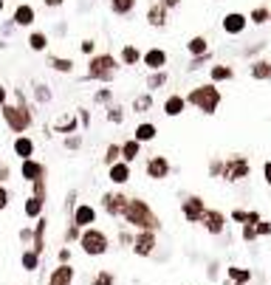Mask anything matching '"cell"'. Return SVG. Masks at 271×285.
Returning a JSON list of instances; mask_svg holds the SVG:
<instances>
[{"instance_id":"ba28073f","label":"cell","mask_w":271,"mask_h":285,"mask_svg":"<svg viewBox=\"0 0 271 285\" xmlns=\"http://www.w3.org/2000/svg\"><path fill=\"white\" fill-rule=\"evenodd\" d=\"M17 173L26 184H37V181H45V178H48V167H45L40 158H26V161H20Z\"/></svg>"},{"instance_id":"52a82bcc","label":"cell","mask_w":271,"mask_h":285,"mask_svg":"<svg viewBox=\"0 0 271 285\" xmlns=\"http://www.w3.org/2000/svg\"><path fill=\"white\" fill-rule=\"evenodd\" d=\"M127 195H124V190H110L102 195V212H105L107 217H122L124 209H127Z\"/></svg>"},{"instance_id":"d4e9b609","label":"cell","mask_w":271,"mask_h":285,"mask_svg":"<svg viewBox=\"0 0 271 285\" xmlns=\"http://www.w3.org/2000/svg\"><path fill=\"white\" fill-rule=\"evenodd\" d=\"M119 147H122V161L124 164H130V167H133V161L141 156V144L136 141V138H127V141L119 144Z\"/></svg>"},{"instance_id":"7a4b0ae2","label":"cell","mask_w":271,"mask_h":285,"mask_svg":"<svg viewBox=\"0 0 271 285\" xmlns=\"http://www.w3.org/2000/svg\"><path fill=\"white\" fill-rule=\"evenodd\" d=\"M124 226H130L133 232H161V217L153 212L147 200L141 198H130L127 200V209L122 215Z\"/></svg>"},{"instance_id":"003e7915","label":"cell","mask_w":271,"mask_h":285,"mask_svg":"<svg viewBox=\"0 0 271 285\" xmlns=\"http://www.w3.org/2000/svg\"><path fill=\"white\" fill-rule=\"evenodd\" d=\"M269 20H271V9H269Z\"/></svg>"},{"instance_id":"6f0895ef","label":"cell","mask_w":271,"mask_h":285,"mask_svg":"<svg viewBox=\"0 0 271 285\" xmlns=\"http://www.w3.org/2000/svg\"><path fill=\"white\" fill-rule=\"evenodd\" d=\"M77 119L82 121V127H88V124H90V113H88V110H79V113H77Z\"/></svg>"},{"instance_id":"603a6c76","label":"cell","mask_w":271,"mask_h":285,"mask_svg":"<svg viewBox=\"0 0 271 285\" xmlns=\"http://www.w3.org/2000/svg\"><path fill=\"white\" fill-rule=\"evenodd\" d=\"M167 20H170V11H167L161 3H156V6H150L147 9V23L150 26L161 28V26H167Z\"/></svg>"},{"instance_id":"03108f58","label":"cell","mask_w":271,"mask_h":285,"mask_svg":"<svg viewBox=\"0 0 271 285\" xmlns=\"http://www.w3.org/2000/svg\"><path fill=\"white\" fill-rule=\"evenodd\" d=\"M232 285H246V283H232Z\"/></svg>"},{"instance_id":"9c48e42d","label":"cell","mask_w":271,"mask_h":285,"mask_svg":"<svg viewBox=\"0 0 271 285\" xmlns=\"http://www.w3.org/2000/svg\"><path fill=\"white\" fill-rule=\"evenodd\" d=\"M158 246V232H136L133 234V254L136 257H153Z\"/></svg>"},{"instance_id":"f35d334b","label":"cell","mask_w":271,"mask_h":285,"mask_svg":"<svg viewBox=\"0 0 271 285\" xmlns=\"http://www.w3.org/2000/svg\"><path fill=\"white\" fill-rule=\"evenodd\" d=\"M107 121H110V124H122L124 121V107L122 104H107Z\"/></svg>"},{"instance_id":"e0dca14e","label":"cell","mask_w":271,"mask_h":285,"mask_svg":"<svg viewBox=\"0 0 271 285\" xmlns=\"http://www.w3.org/2000/svg\"><path fill=\"white\" fill-rule=\"evenodd\" d=\"M11 153H14V158H20V161H26V158H34L37 153V144L34 138L28 136H14V141H11Z\"/></svg>"},{"instance_id":"680465c9","label":"cell","mask_w":271,"mask_h":285,"mask_svg":"<svg viewBox=\"0 0 271 285\" xmlns=\"http://www.w3.org/2000/svg\"><path fill=\"white\" fill-rule=\"evenodd\" d=\"M263 178H266V184L271 187V161H266V164H263Z\"/></svg>"},{"instance_id":"74e56055","label":"cell","mask_w":271,"mask_h":285,"mask_svg":"<svg viewBox=\"0 0 271 285\" xmlns=\"http://www.w3.org/2000/svg\"><path fill=\"white\" fill-rule=\"evenodd\" d=\"M90 285H116L113 271H107V268H99L96 274H93V280H90Z\"/></svg>"},{"instance_id":"44dd1931","label":"cell","mask_w":271,"mask_h":285,"mask_svg":"<svg viewBox=\"0 0 271 285\" xmlns=\"http://www.w3.org/2000/svg\"><path fill=\"white\" fill-rule=\"evenodd\" d=\"M156 136H158V127L153 124V121H139V124H136V130H133V138L139 141L141 147H144V144H150V141H156Z\"/></svg>"},{"instance_id":"d6a6232c","label":"cell","mask_w":271,"mask_h":285,"mask_svg":"<svg viewBox=\"0 0 271 285\" xmlns=\"http://www.w3.org/2000/svg\"><path fill=\"white\" fill-rule=\"evenodd\" d=\"M226 277L232 280V283H252V271L249 268H240V266H229L226 268Z\"/></svg>"},{"instance_id":"8d00e7d4","label":"cell","mask_w":271,"mask_h":285,"mask_svg":"<svg viewBox=\"0 0 271 285\" xmlns=\"http://www.w3.org/2000/svg\"><path fill=\"white\" fill-rule=\"evenodd\" d=\"M186 51L192 54V57H201V54L209 51V43H206V37H192L189 43H186Z\"/></svg>"},{"instance_id":"7c38bea8","label":"cell","mask_w":271,"mask_h":285,"mask_svg":"<svg viewBox=\"0 0 271 285\" xmlns=\"http://www.w3.org/2000/svg\"><path fill=\"white\" fill-rule=\"evenodd\" d=\"M170 173H173V164L167 156H150L144 164V175L150 181H164V178H170Z\"/></svg>"},{"instance_id":"30bf717a","label":"cell","mask_w":271,"mask_h":285,"mask_svg":"<svg viewBox=\"0 0 271 285\" xmlns=\"http://www.w3.org/2000/svg\"><path fill=\"white\" fill-rule=\"evenodd\" d=\"M226 223H229V217L223 215L220 209H209V206H206V212H203V217H201V226L206 229V234L220 237V234L226 232Z\"/></svg>"},{"instance_id":"91938a15","label":"cell","mask_w":271,"mask_h":285,"mask_svg":"<svg viewBox=\"0 0 271 285\" xmlns=\"http://www.w3.org/2000/svg\"><path fill=\"white\" fill-rule=\"evenodd\" d=\"M62 3H65V0H43V6H45V9H60Z\"/></svg>"},{"instance_id":"3957f363","label":"cell","mask_w":271,"mask_h":285,"mask_svg":"<svg viewBox=\"0 0 271 285\" xmlns=\"http://www.w3.org/2000/svg\"><path fill=\"white\" fill-rule=\"evenodd\" d=\"M122 68V62H119V57L110 51H102V54H93L90 60H88V74L85 79L88 82H105V85H110L116 79V71Z\"/></svg>"},{"instance_id":"ffe728a7","label":"cell","mask_w":271,"mask_h":285,"mask_svg":"<svg viewBox=\"0 0 271 285\" xmlns=\"http://www.w3.org/2000/svg\"><path fill=\"white\" fill-rule=\"evenodd\" d=\"M161 107H164V116H170V119H178V116L186 110V99H184L181 94H170V96L164 99V104H161Z\"/></svg>"},{"instance_id":"f5cc1de1","label":"cell","mask_w":271,"mask_h":285,"mask_svg":"<svg viewBox=\"0 0 271 285\" xmlns=\"http://www.w3.org/2000/svg\"><path fill=\"white\" fill-rule=\"evenodd\" d=\"M62 206H65V212H74V206H77V190H71L68 195H65V203H62Z\"/></svg>"},{"instance_id":"5b68a950","label":"cell","mask_w":271,"mask_h":285,"mask_svg":"<svg viewBox=\"0 0 271 285\" xmlns=\"http://www.w3.org/2000/svg\"><path fill=\"white\" fill-rule=\"evenodd\" d=\"M186 99V104H192V107H198L201 113H206V116H212V113L220 107V91H218V85H198V88H192L189 94L184 96Z\"/></svg>"},{"instance_id":"ee69618b","label":"cell","mask_w":271,"mask_h":285,"mask_svg":"<svg viewBox=\"0 0 271 285\" xmlns=\"http://www.w3.org/2000/svg\"><path fill=\"white\" fill-rule=\"evenodd\" d=\"M240 237H243L246 243H254V240H257V229H254L252 223H243V226H240Z\"/></svg>"},{"instance_id":"7402d4cb","label":"cell","mask_w":271,"mask_h":285,"mask_svg":"<svg viewBox=\"0 0 271 285\" xmlns=\"http://www.w3.org/2000/svg\"><path fill=\"white\" fill-rule=\"evenodd\" d=\"M45 200L48 198H37V195H28L26 203H23V215L28 217V220H40L45 212Z\"/></svg>"},{"instance_id":"60d3db41","label":"cell","mask_w":271,"mask_h":285,"mask_svg":"<svg viewBox=\"0 0 271 285\" xmlns=\"http://www.w3.org/2000/svg\"><path fill=\"white\" fill-rule=\"evenodd\" d=\"M65 150H68V153H77V150H82V136H79V133H71V136H65Z\"/></svg>"},{"instance_id":"2e32d148","label":"cell","mask_w":271,"mask_h":285,"mask_svg":"<svg viewBox=\"0 0 271 285\" xmlns=\"http://www.w3.org/2000/svg\"><path fill=\"white\" fill-rule=\"evenodd\" d=\"M74 277H77V271H74L71 263H57V268L48 274L45 285H74Z\"/></svg>"},{"instance_id":"f546056e","label":"cell","mask_w":271,"mask_h":285,"mask_svg":"<svg viewBox=\"0 0 271 285\" xmlns=\"http://www.w3.org/2000/svg\"><path fill=\"white\" fill-rule=\"evenodd\" d=\"M130 110H133V113H147V110H153V94H150V91L139 94L136 99H133Z\"/></svg>"},{"instance_id":"4fadbf2b","label":"cell","mask_w":271,"mask_h":285,"mask_svg":"<svg viewBox=\"0 0 271 285\" xmlns=\"http://www.w3.org/2000/svg\"><path fill=\"white\" fill-rule=\"evenodd\" d=\"M68 220L77 226V229H88V226H96L99 212H96V206H90V203H77L74 212L68 215Z\"/></svg>"},{"instance_id":"e7e4bbea","label":"cell","mask_w":271,"mask_h":285,"mask_svg":"<svg viewBox=\"0 0 271 285\" xmlns=\"http://www.w3.org/2000/svg\"><path fill=\"white\" fill-rule=\"evenodd\" d=\"M3 11H6V0H0V14H3Z\"/></svg>"},{"instance_id":"8fae6325","label":"cell","mask_w":271,"mask_h":285,"mask_svg":"<svg viewBox=\"0 0 271 285\" xmlns=\"http://www.w3.org/2000/svg\"><path fill=\"white\" fill-rule=\"evenodd\" d=\"M203 212H206V203H203L201 195H186L181 200V217H184L186 223H201Z\"/></svg>"},{"instance_id":"8992f818","label":"cell","mask_w":271,"mask_h":285,"mask_svg":"<svg viewBox=\"0 0 271 285\" xmlns=\"http://www.w3.org/2000/svg\"><path fill=\"white\" fill-rule=\"evenodd\" d=\"M249 175H252V164H249L246 156H229L226 161H223L220 178L226 184H237V181H243V178H249Z\"/></svg>"},{"instance_id":"4316f807","label":"cell","mask_w":271,"mask_h":285,"mask_svg":"<svg viewBox=\"0 0 271 285\" xmlns=\"http://www.w3.org/2000/svg\"><path fill=\"white\" fill-rule=\"evenodd\" d=\"M20 266H23V271L34 274L37 268H40V254H37L34 249H26L23 254H20Z\"/></svg>"},{"instance_id":"836d02e7","label":"cell","mask_w":271,"mask_h":285,"mask_svg":"<svg viewBox=\"0 0 271 285\" xmlns=\"http://www.w3.org/2000/svg\"><path fill=\"white\" fill-rule=\"evenodd\" d=\"M249 74H252L254 79H271V62H269V60H257V62H252Z\"/></svg>"},{"instance_id":"484cf974","label":"cell","mask_w":271,"mask_h":285,"mask_svg":"<svg viewBox=\"0 0 271 285\" xmlns=\"http://www.w3.org/2000/svg\"><path fill=\"white\" fill-rule=\"evenodd\" d=\"M48 68L51 71H57V74H74V60H71V57H48Z\"/></svg>"},{"instance_id":"7bdbcfd3","label":"cell","mask_w":271,"mask_h":285,"mask_svg":"<svg viewBox=\"0 0 271 285\" xmlns=\"http://www.w3.org/2000/svg\"><path fill=\"white\" fill-rule=\"evenodd\" d=\"M9 206H11V192L6 184H0V212H6Z\"/></svg>"},{"instance_id":"f6af8a7d","label":"cell","mask_w":271,"mask_h":285,"mask_svg":"<svg viewBox=\"0 0 271 285\" xmlns=\"http://www.w3.org/2000/svg\"><path fill=\"white\" fill-rule=\"evenodd\" d=\"M133 234H136V232L119 229V237H116V240H119V246H122V249H130V246H133Z\"/></svg>"},{"instance_id":"11a10c76","label":"cell","mask_w":271,"mask_h":285,"mask_svg":"<svg viewBox=\"0 0 271 285\" xmlns=\"http://www.w3.org/2000/svg\"><path fill=\"white\" fill-rule=\"evenodd\" d=\"M9 178H11V167L6 161H0V184H6Z\"/></svg>"},{"instance_id":"e575fe53","label":"cell","mask_w":271,"mask_h":285,"mask_svg":"<svg viewBox=\"0 0 271 285\" xmlns=\"http://www.w3.org/2000/svg\"><path fill=\"white\" fill-rule=\"evenodd\" d=\"M116 161H122V147H119L116 141H110V144L105 147V156H102V164H105V167H113Z\"/></svg>"},{"instance_id":"1f68e13d","label":"cell","mask_w":271,"mask_h":285,"mask_svg":"<svg viewBox=\"0 0 271 285\" xmlns=\"http://www.w3.org/2000/svg\"><path fill=\"white\" fill-rule=\"evenodd\" d=\"M133 9H136V0H110V11L116 17H127L133 14Z\"/></svg>"},{"instance_id":"9f6ffc18","label":"cell","mask_w":271,"mask_h":285,"mask_svg":"<svg viewBox=\"0 0 271 285\" xmlns=\"http://www.w3.org/2000/svg\"><path fill=\"white\" fill-rule=\"evenodd\" d=\"M57 260H60V263H71V249H68V246H65V249H60Z\"/></svg>"},{"instance_id":"ab89813d","label":"cell","mask_w":271,"mask_h":285,"mask_svg":"<svg viewBox=\"0 0 271 285\" xmlns=\"http://www.w3.org/2000/svg\"><path fill=\"white\" fill-rule=\"evenodd\" d=\"M93 102L96 104H113V91H110V88H99L96 94H93Z\"/></svg>"},{"instance_id":"d6986e66","label":"cell","mask_w":271,"mask_h":285,"mask_svg":"<svg viewBox=\"0 0 271 285\" xmlns=\"http://www.w3.org/2000/svg\"><path fill=\"white\" fill-rule=\"evenodd\" d=\"M246 26H249V17L240 14V11H229L226 17H223V31L226 34H243Z\"/></svg>"},{"instance_id":"db71d44e","label":"cell","mask_w":271,"mask_h":285,"mask_svg":"<svg viewBox=\"0 0 271 285\" xmlns=\"http://www.w3.org/2000/svg\"><path fill=\"white\" fill-rule=\"evenodd\" d=\"M254 229H257V237H269L271 234V220H260Z\"/></svg>"},{"instance_id":"83f0119b","label":"cell","mask_w":271,"mask_h":285,"mask_svg":"<svg viewBox=\"0 0 271 285\" xmlns=\"http://www.w3.org/2000/svg\"><path fill=\"white\" fill-rule=\"evenodd\" d=\"M119 62L122 65H139L141 62V51L136 45H122V51H119Z\"/></svg>"},{"instance_id":"5bb4252c","label":"cell","mask_w":271,"mask_h":285,"mask_svg":"<svg viewBox=\"0 0 271 285\" xmlns=\"http://www.w3.org/2000/svg\"><path fill=\"white\" fill-rule=\"evenodd\" d=\"M34 20H37V11L31 3H17L14 11H11V26L17 28H34Z\"/></svg>"},{"instance_id":"94428289","label":"cell","mask_w":271,"mask_h":285,"mask_svg":"<svg viewBox=\"0 0 271 285\" xmlns=\"http://www.w3.org/2000/svg\"><path fill=\"white\" fill-rule=\"evenodd\" d=\"M6 102H9V88H3V85H0V107H3Z\"/></svg>"},{"instance_id":"f907efd6","label":"cell","mask_w":271,"mask_h":285,"mask_svg":"<svg viewBox=\"0 0 271 285\" xmlns=\"http://www.w3.org/2000/svg\"><path fill=\"white\" fill-rule=\"evenodd\" d=\"M28 187H31V195H37V198H48V190H45V181L28 184Z\"/></svg>"},{"instance_id":"4dcf8cb0","label":"cell","mask_w":271,"mask_h":285,"mask_svg":"<svg viewBox=\"0 0 271 285\" xmlns=\"http://www.w3.org/2000/svg\"><path fill=\"white\" fill-rule=\"evenodd\" d=\"M209 77H212V85H218V82H229V79L235 77V71L229 68V65H212Z\"/></svg>"},{"instance_id":"277c9868","label":"cell","mask_w":271,"mask_h":285,"mask_svg":"<svg viewBox=\"0 0 271 285\" xmlns=\"http://www.w3.org/2000/svg\"><path fill=\"white\" fill-rule=\"evenodd\" d=\"M79 251L85 254V257H105L107 251H110V237L107 232H102L99 226H88L79 232Z\"/></svg>"},{"instance_id":"be15d7a7","label":"cell","mask_w":271,"mask_h":285,"mask_svg":"<svg viewBox=\"0 0 271 285\" xmlns=\"http://www.w3.org/2000/svg\"><path fill=\"white\" fill-rule=\"evenodd\" d=\"M158 3H161V6H164V9L170 11V9H175V6H178L181 0H158Z\"/></svg>"},{"instance_id":"d590c367","label":"cell","mask_w":271,"mask_h":285,"mask_svg":"<svg viewBox=\"0 0 271 285\" xmlns=\"http://www.w3.org/2000/svg\"><path fill=\"white\" fill-rule=\"evenodd\" d=\"M170 82V74L167 71H153L147 77V91H158V88H164Z\"/></svg>"},{"instance_id":"bcb514c9","label":"cell","mask_w":271,"mask_h":285,"mask_svg":"<svg viewBox=\"0 0 271 285\" xmlns=\"http://www.w3.org/2000/svg\"><path fill=\"white\" fill-rule=\"evenodd\" d=\"M249 20L257 23V26H260V23H269V9H254L252 14H249Z\"/></svg>"},{"instance_id":"c3c4849f","label":"cell","mask_w":271,"mask_h":285,"mask_svg":"<svg viewBox=\"0 0 271 285\" xmlns=\"http://www.w3.org/2000/svg\"><path fill=\"white\" fill-rule=\"evenodd\" d=\"M31 240H34V226L20 229V243H23V246H31Z\"/></svg>"},{"instance_id":"816d5d0a","label":"cell","mask_w":271,"mask_h":285,"mask_svg":"<svg viewBox=\"0 0 271 285\" xmlns=\"http://www.w3.org/2000/svg\"><path fill=\"white\" fill-rule=\"evenodd\" d=\"M79 48H82V54L93 57V54H96V40H82V43H79Z\"/></svg>"},{"instance_id":"681fc988","label":"cell","mask_w":271,"mask_h":285,"mask_svg":"<svg viewBox=\"0 0 271 285\" xmlns=\"http://www.w3.org/2000/svg\"><path fill=\"white\" fill-rule=\"evenodd\" d=\"M229 220H235V223H240V226H243L246 220H249V212H246V209H232Z\"/></svg>"},{"instance_id":"b9f144b4","label":"cell","mask_w":271,"mask_h":285,"mask_svg":"<svg viewBox=\"0 0 271 285\" xmlns=\"http://www.w3.org/2000/svg\"><path fill=\"white\" fill-rule=\"evenodd\" d=\"M79 232H82V229H77V226L68 220V226H65V234H62V240L71 246V243H77V240H79Z\"/></svg>"},{"instance_id":"6125c7cd","label":"cell","mask_w":271,"mask_h":285,"mask_svg":"<svg viewBox=\"0 0 271 285\" xmlns=\"http://www.w3.org/2000/svg\"><path fill=\"white\" fill-rule=\"evenodd\" d=\"M48 91H45V85H40V91H37V99H40V102H48Z\"/></svg>"},{"instance_id":"6da1fadb","label":"cell","mask_w":271,"mask_h":285,"mask_svg":"<svg viewBox=\"0 0 271 285\" xmlns=\"http://www.w3.org/2000/svg\"><path fill=\"white\" fill-rule=\"evenodd\" d=\"M14 96H17V104L6 102L0 107V116H3V124H6L14 136H26L28 130L34 127V107L28 104L23 91H17Z\"/></svg>"},{"instance_id":"7dc6e473","label":"cell","mask_w":271,"mask_h":285,"mask_svg":"<svg viewBox=\"0 0 271 285\" xmlns=\"http://www.w3.org/2000/svg\"><path fill=\"white\" fill-rule=\"evenodd\" d=\"M220 173H223V158H212L209 161V175L212 178H220Z\"/></svg>"},{"instance_id":"f1b7e54d","label":"cell","mask_w":271,"mask_h":285,"mask_svg":"<svg viewBox=\"0 0 271 285\" xmlns=\"http://www.w3.org/2000/svg\"><path fill=\"white\" fill-rule=\"evenodd\" d=\"M54 133H62V136L79 133V119H77V113H74V116H68V119L57 121V124H54Z\"/></svg>"},{"instance_id":"ac0fdd59","label":"cell","mask_w":271,"mask_h":285,"mask_svg":"<svg viewBox=\"0 0 271 285\" xmlns=\"http://www.w3.org/2000/svg\"><path fill=\"white\" fill-rule=\"evenodd\" d=\"M141 62H144L150 71H164L167 51L164 48H147V51H141Z\"/></svg>"},{"instance_id":"cb8c5ba5","label":"cell","mask_w":271,"mask_h":285,"mask_svg":"<svg viewBox=\"0 0 271 285\" xmlns=\"http://www.w3.org/2000/svg\"><path fill=\"white\" fill-rule=\"evenodd\" d=\"M26 43H28V48H31V51L43 54L45 48H48V34H45V31H40V28H31Z\"/></svg>"},{"instance_id":"9a60e30c","label":"cell","mask_w":271,"mask_h":285,"mask_svg":"<svg viewBox=\"0 0 271 285\" xmlns=\"http://www.w3.org/2000/svg\"><path fill=\"white\" fill-rule=\"evenodd\" d=\"M133 178V167L124 164V161H116L113 167H107V181L113 184L116 190H122V187H127Z\"/></svg>"}]
</instances>
